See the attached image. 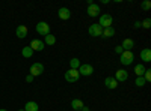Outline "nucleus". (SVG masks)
I'll return each mask as SVG.
<instances>
[{"label": "nucleus", "instance_id": "29", "mask_svg": "<svg viewBox=\"0 0 151 111\" xmlns=\"http://www.w3.org/2000/svg\"><path fill=\"white\" fill-rule=\"evenodd\" d=\"M139 27H142L141 21H136V23H134V29H139Z\"/></svg>", "mask_w": 151, "mask_h": 111}, {"label": "nucleus", "instance_id": "23", "mask_svg": "<svg viewBox=\"0 0 151 111\" xmlns=\"http://www.w3.org/2000/svg\"><path fill=\"white\" fill-rule=\"evenodd\" d=\"M134 84L137 86V87H144V86L147 84V81H145V78H144V77H136Z\"/></svg>", "mask_w": 151, "mask_h": 111}, {"label": "nucleus", "instance_id": "26", "mask_svg": "<svg viewBox=\"0 0 151 111\" xmlns=\"http://www.w3.org/2000/svg\"><path fill=\"white\" fill-rule=\"evenodd\" d=\"M144 78H145L147 83L151 80V69H145V72H144Z\"/></svg>", "mask_w": 151, "mask_h": 111}, {"label": "nucleus", "instance_id": "30", "mask_svg": "<svg viewBox=\"0 0 151 111\" xmlns=\"http://www.w3.org/2000/svg\"><path fill=\"white\" fill-rule=\"evenodd\" d=\"M0 111H8V110H5V108H2V110H0Z\"/></svg>", "mask_w": 151, "mask_h": 111}, {"label": "nucleus", "instance_id": "14", "mask_svg": "<svg viewBox=\"0 0 151 111\" xmlns=\"http://www.w3.org/2000/svg\"><path fill=\"white\" fill-rule=\"evenodd\" d=\"M15 35H17V38H20V39H24L27 36V27L26 26H18L17 27V30H15Z\"/></svg>", "mask_w": 151, "mask_h": 111}, {"label": "nucleus", "instance_id": "19", "mask_svg": "<svg viewBox=\"0 0 151 111\" xmlns=\"http://www.w3.org/2000/svg\"><path fill=\"white\" fill-rule=\"evenodd\" d=\"M144 72H145V66L142 63L134 65V74H136V77H144Z\"/></svg>", "mask_w": 151, "mask_h": 111}, {"label": "nucleus", "instance_id": "12", "mask_svg": "<svg viewBox=\"0 0 151 111\" xmlns=\"http://www.w3.org/2000/svg\"><path fill=\"white\" fill-rule=\"evenodd\" d=\"M104 86H106L107 89L113 90V89H116V87H118V81L113 78V77H106V80H104Z\"/></svg>", "mask_w": 151, "mask_h": 111}, {"label": "nucleus", "instance_id": "18", "mask_svg": "<svg viewBox=\"0 0 151 111\" xmlns=\"http://www.w3.org/2000/svg\"><path fill=\"white\" fill-rule=\"evenodd\" d=\"M24 111H40V107H38V104L36 102H33V101H29L26 105H24V108H23Z\"/></svg>", "mask_w": 151, "mask_h": 111}, {"label": "nucleus", "instance_id": "16", "mask_svg": "<svg viewBox=\"0 0 151 111\" xmlns=\"http://www.w3.org/2000/svg\"><path fill=\"white\" fill-rule=\"evenodd\" d=\"M83 107H85V104H83L82 99H73V101H71V108H73L74 111H80Z\"/></svg>", "mask_w": 151, "mask_h": 111}, {"label": "nucleus", "instance_id": "28", "mask_svg": "<svg viewBox=\"0 0 151 111\" xmlns=\"http://www.w3.org/2000/svg\"><path fill=\"white\" fill-rule=\"evenodd\" d=\"M26 81H27V83H32V81H33V77L30 75V74H29L27 77H26Z\"/></svg>", "mask_w": 151, "mask_h": 111}, {"label": "nucleus", "instance_id": "20", "mask_svg": "<svg viewBox=\"0 0 151 111\" xmlns=\"http://www.w3.org/2000/svg\"><path fill=\"white\" fill-rule=\"evenodd\" d=\"M80 60L77 59V57H74V59H71L70 60V69H79L80 68Z\"/></svg>", "mask_w": 151, "mask_h": 111}, {"label": "nucleus", "instance_id": "7", "mask_svg": "<svg viewBox=\"0 0 151 111\" xmlns=\"http://www.w3.org/2000/svg\"><path fill=\"white\" fill-rule=\"evenodd\" d=\"M44 72V65L42 63H33L30 66V75L32 77H38Z\"/></svg>", "mask_w": 151, "mask_h": 111}, {"label": "nucleus", "instance_id": "24", "mask_svg": "<svg viewBox=\"0 0 151 111\" xmlns=\"http://www.w3.org/2000/svg\"><path fill=\"white\" fill-rule=\"evenodd\" d=\"M141 8H142V11H150L151 9V2L150 0H144V2L141 3Z\"/></svg>", "mask_w": 151, "mask_h": 111}, {"label": "nucleus", "instance_id": "13", "mask_svg": "<svg viewBox=\"0 0 151 111\" xmlns=\"http://www.w3.org/2000/svg\"><path fill=\"white\" fill-rule=\"evenodd\" d=\"M139 56H141V60L144 62V63H150L151 62V50L150 48H144Z\"/></svg>", "mask_w": 151, "mask_h": 111}, {"label": "nucleus", "instance_id": "15", "mask_svg": "<svg viewBox=\"0 0 151 111\" xmlns=\"http://www.w3.org/2000/svg\"><path fill=\"white\" fill-rule=\"evenodd\" d=\"M121 47L124 48V51H132V48L134 47V41L130 39V38H127V39H124V41H122Z\"/></svg>", "mask_w": 151, "mask_h": 111}, {"label": "nucleus", "instance_id": "33", "mask_svg": "<svg viewBox=\"0 0 151 111\" xmlns=\"http://www.w3.org/2000/svg\"><path fill=\"white\" fill-rule=\"evenodd\" d=\"M73 111H74V110H73Z\"/></svg>", "mask_w": 151, "mask_h": 111}, {"label": "nucleus", "instance_id": "10", "mask_svg": "<svg viewBox=\"0 0 151 111\" xmlns=\"http://www.w3.org/2000/svg\"><path fill=\"white\" fill-rule=\"evenodd\" d=\"M88 15H89V17H100V12H101V11H100V6L98 5H95V3H92V5H89V6H88Z\"/></svg>", "mask_w": 151, "mask_h": 111}, {"label": "nucleus", "instance_id": "21", "mask_svg": "<svg viewBox=\"0 0 151 111\" xmlns=\"http://www.w3.org/2000/svg\"><path fill=\"white\" fill-rule=\"evenodd\" d=\"M21 54H23V57L29 59V57H32V56H33V50H32L30 47H24L23 50H21Z\"/></svg>", "mask_w": 151, "mask_h": 111}, {"label": "nucleus", "instance_id": "4", "mask_svg": "<svg viewBox=\"0 0 151 111\" xmlns=\"http://www.w3.org/2000/svg\"><path fill=\"white\" fill-rule=\"evenodd\" d=\"M36 32L41 36H47V35H50V26L45 21H40L36 24Z\"/></svg>", "mask_w": 151, "mask_h": 111}, {"label": "nucleus", "instance_id": "17", "mask_svg": "<svg viewBox=\"0 0 151 111\" xmlns=\"http://www.w3.org/2000/svg\"><path fill=\"white\" fill-rule=\"evenodd\" d=\"M112 36H115V29L113 27H107V29H103V33H101V38L104 39H109Z\"/></svg>", "mask_w": 151, "mask_h": 111}, {"label": "nucleus", "instance_id": "27", "mask_svg": "<svg viewBox=\"0 0 151 111\" xmlns=\"http://www.w3.org/2000/svg\"><path fill=\"white\" fill-rule=\"evenodd\" d=\"M122 51H124V48H122L121 45H116V47H115V53H116V54H119V56H121V54H122Z\"/></svg>", "mask_w": 151, "mask_h": 111}, {"label": "nucleus", "instance_id": "6", "mask_svg": "<svg viewBox=\"0 0 151 111\" xmlns=\"http://www.w3.org/2000/svg\"><path fill=\"white\" fill-rule=\"evenodd\" d=\"M88 32H89V35L92 36V38H97V36H101V33H103V27L100 26L98 23H97V24H91L89 29H88Z\"/></svg>", "mask_w": 151, "mask_h": 111}, {"label": "nucleus", "instance_id": "8", "mask_svg": "<svg viewBox=\"0 0 151 111\" xmlns=\"http://www.w3.org/2000/svg\"><path fill=\"white\" fill-rule=\"evenodd\" d=\"M115 78L118 83H122V81H127V78H129V72L125 71V69H118L116 72H115Z\"/></svg>", "mask_w": 151, "mask_h": 111}, {"label": "nucleus", "instance_id": "5", "mask_svg": "<svg viewBox=\"0 0 151 111\" xmlns=\"http://www.w3.org/2000/svg\"><path fill=\"white\" fill-rule=\"evenodd\" d=\"M77 71H79L80 75H83V77H91L92 74H94V68H92V65H88V63L80 65V68H79Z\"/></svg>", "mask_w": 151, "mask_h": 111}, {"label": "nucleus", "instance_id": "2", "mask_svg": "<svg viewBox=\"0 0 151 111\" xmlns=\"http://www.w3.org/2000/svg\"><path fill=\"white\" fill-rule=\"evenodd\" d=\"M79 78H80V74H79L77 69H68L65 72V80L68 83H77Z\"/></svg>", "mask_w": 151, "mask_h": 111}, {"label": "nucleus", "instance_id": "31", "mask_svg": "<svg viewBox=\"0 0 151 111\" xmlns=\"http://www.w3.org/2000/svg\"><path fill=\"white\" fill-rule=\"evenodd\" d=\"M18 111H24V110H18Z\"/></svg>", "mask_w": 151, "mask_h": 111}, {"label": "nucleus", "instance_id": "22", "mask_svg": "<svg viewBox=\"0 0 151 111\" xmlns=\"http://www.w3.org/2000/svg\"><path fill=\"white\" fill-rule=\"evenodd\" d=\"M55 42H56V36H53L52 33L45 36V41H44V44H47V45H55Z\"/></svg>", "mask_w": 151, "mask_h": 111}, {"label": "nucleus", "instance_id": "32", "mask_svg": "<svg viewBox=\"0 0 151 111\" xmlns=\"http://www.w3.org/2000/svg\"><path fill=\"white\" fill-rule=\"evenodd\" d=\"M89 111H91V110H89Z\"/></svg>", "mask_w": 151, "mask_h": 111}, {"label": "nucleus", "instance_id": "11", "mask_svg": "<svg viewBox=\"0 0 151 111\" xmlns=\"http://www.w3.org/2000/svg\"><path fill=\"white\" fill-rule=\"evenodd\" d=\"M58 17L60 18V20H70L71 18V11L68 9V8H59L58 9Z\"/></svg>", "mask_w": 151, "mask_h": 111}, {"label": "nucleus", "instance_id": "1", "mask_svg": "<svg viewBox=\"0 0 151 111\" xmlns=\"http://www.w3.org/2000/svg\"><path fill=\"white\" fill-rule=\"evenodd\" d=\"M133 60H134V54L133 51H122V54L119 56V62L124 65V66H129L133 63Z\"/></svg>", "mask_w": 151, "mask_h": 111}, {"label": "nucleus", "instance_id": "25", "mask_svg": "<svg viewBox=\"0 0 151 111\" xmlns=\"http://www.w3.org/2000/svg\"><path fill=\"white\" fill-rule=\"evenodd\" d=\"M141 24H142V27H144V29H150V27H151V20H150V18H145Z\"/></svg>", "mask_w": 151, "mask_h": 111}, {"label": "nucleus", "instance_id": "3", "mask_svg": "<svg viewBox=\"0 0 151 111\" xmlns=\"http://www.w3.org/2000/svg\"><path fill=\"white\" fill-rule=\"evenodd\" d=\"M112 23H113V18L110 14H103V15H100V21L98 24L101 26L103 29H107V27H112Z\"/></svg>", "mask_w": 151, "mask_h": 111}, {"label": "nucleus", "instance_id": "9", "mask_svg": "<svg viewBox=\"0 0 151 111\" xmlns=\"http://www.w3.org/2000/svg\"><path fill=\"white\" fill-rule=\"evenodd\" d=\"M29 47L32 48L33 51H42L44 48H45V44H44V41H41V39H33Z\"/></svg>", "mask_w": 151, "mask_h": 111}]
</instances>
